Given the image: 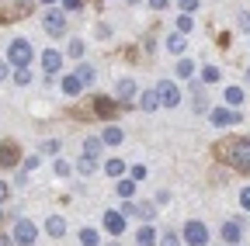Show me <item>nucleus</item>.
I'll use <instances>...</instances> for the list:
<instances>
[{
    "instance_id": "f257e3e1",
    "label": "nucleus",
    "mask_w": 250,
    "mask_h": 246,
    "mask_svg": "<svg viewBox=\"0 0 250 246\" xmlns=\"http://www.w3.org/2000/svg\"><path fill=\"white\" fill-rule=\"evenodd\" d=\"M7 63H11L14 70H24V66L31 63V45H28V38H14V42L7 45Z\"/></svg>"
},
{
    "instance_id": "f03ea898",
    "label": "nucleus",
    "mask_w": 250,
    "mask_h": 246,
    "mask_svg": "<svg viewBox=\"0 0 250 246\" xmlns=\"http://www.w3.org/2000/svg\"><path fill=\"white\" fill-rule=\"evenodd\" d=\"M226 152H229V163H233L236 170H250V139H236V142H229Z\"/></svg>"
},
{
    "instance_id": "7ed1b4c3",
    "label": "nucleus",
    "mask_w": 250,
    "mask_h": 246,
    "mask_svg": "<svg viewBox=\"0 0 250 246\" xmlns=\"http://www.w3.org/2000/svg\"><path fill=\"white\" fill-rule=\"evenodd\" d=\"M156 97H160L164 108H177L181 104V90H177L174 80H160V83H156Z\"/></svg>"
},
{
    "instance_id": "20e7f679",
    "label": "nucleus",
    "mask_w": 250,
    "mask_h": 246,
    "mask_svg": "<svg viewBox=\"0 0 250 246\" xmlns=\"http://www.w3.org/2000/svg\"><path fill=\"white\" fill-rule=\"evenodd\" d=\"M42 28H45L49 35H62V32H66V14L56 11V7H49V11L42 14Z\"/></svg>"
},
{
    "instance_id": "39448f33",
    "label": "nucleus",
    "mask_w": 250,
    "mask_h": 246,
    "mask_svg": "<svg viewBox=\"0 0 250 246\" xmlns=\"http://www.w3.org/2000/svg\"><path fill=\"white\" fill-rule=\"evenodd\" d=\"M35 236H39L35 222H28V219H18V222H14V243H18V246H31V243H35Z\"/></svg>"
},
{
    "instance_id": "423d86ee",
    "label": "nucleus",
    "mask_w": 250,
    "mask_h": 246,
    "mask_svg": "<svg viewBox=\"0 0 250 246\" xmlns=\"http://www.w3.org/2000/svg\"><path fill=\"white\" fill-rule=\"evenodd\" d=\"M184 243H188V246H205V243H208V229H205L202 222H188V226H184Z\"/></svg>"
},
{
    "instance_id": "0eeeda50",
    "label": "nucleus",
    "mask_w": 250,
    "mask_h": 246,
    "mask_svg": "<svg viewBox=\"0 0 250 246\" xmlns=\"http://www.w3.org/2000/svg\"><path fill=\"white\" fill-rule=\"evenodd\" d=\"M208 118H212V125H223V129L226 125H240V111H229V108H215Z\"/></svg>"
},
{
    "instance_id": "6e6552de",
    "label": "nucleus",
    "mask_w": 250,
    "mask_h": 246,
    "mask_svg": "<svg viewBox=\"0 0 250 246\" xmlns=\"http://www.w3.org/2000/svg\"><path fill=\"white\" fill-rule=\"evenodd\" d=\"M219 236H223V243H240V236H243V226L240 222H223V232H219Z\"/></svg>"
},
{
    "instance_id": "1a4fd4ad",
    "label": "nucleus",
    "mask_w": 250,
    "mask_h": 246,
    "mask_svg": "<svg viewBox=\"0 0 250 246\" xmlns=\"http://www.w3.org/2000/svg\"><path fill=\"white\" fill-rule=\"evenodd\" d=\"M59 66H62V56L52 52V49H45V52H42V70H45V73H59Z\"/></svg>"
},
{
    "instance_id": "9d476101",
    "label": "nucleus",
    "mask_w": 250,
    "mask_h": 246,
    "mask_svg": "<svg viewBox=\"0 0 250 246\" xmlns=\"http://www.w3.org/2000/svg\"><path fill=\"white\" fill-rule=\"evenodd\" d=\"M104 229L115 232V236L125 232V215H122V211H108V215H104Z\"/></svg>"
},
{
    "instance_id": "9b49d317",
    "label": "nucleus",
    "mask_w": 250,
    "mask_h": 246,
    "mask_svg": "<svg viewBox=\"0 0 250 246\" xmlns=\"http://www.w3.org/2000/svg\"><path fill=\"white\" fill-rule=\"evenodd\" d=\"M21 156H18V146H11V142H0V167H14Z\"/></svg>"
},
{
    "instance_id": "f8f14e48",
    "label": "nucleus",
    "mask_w": 250,
    "mask_h": 246,
    "mask_svg": "<svg viewBox=\"0 0 250 246\" xmlns=\"http://www.w3.org/2000/svg\"><path fill=\"white\" fill-rule=\"evenodd\" d=\"M80 90H83V83H80V76H77V73L62 76V94H66V97H77Z\"/></svg>"
},
{
    "instance_id": "ddd939ff",
    "label": "nucleus",
    "mask_w": 250,
    "mask_h": 246,
    "mask_svg": "<svg viewBox=\"0 0 250 246\" xmlns=\"http://www.w3.org/2000/svg\"><path fill=\"white\" fill-rule=\"evenodd\" d=\"M115 94H118V101H129V97H136V83H132L129 76H125V80H118Z\"/></svg>"
},
{
    "instance_id": "4468645a",
    "label": "nucleus",
    "mask_w": 250,
    "mask_h": 246,
    "mask_svg": "<svg viewBox=\"0 0 250 246\" xmlns=\"http://www.w3.org/2000/svg\"><path fill=\"white\" fill-rule=\"evenodd\" d=\"M139 108H143V111H156V108H160V97H156V90H146V94L139 97Z\"/></svg>"
},
{
    "instance_id": "2eb2a0df",
    "label": "nucleus",
    "mask_w": 250,
    "mask_h": 246,
    "mask_svg": "<svg viewBox=\"0 0 250 246\" xmlns=\"http://www.w3.org/2000/svg\"><path fill=\"white\" fill-rule=\"evenodd\" d=\"M45 232H49V236H66V222H62L59 215H52V219L45 222Z\"/></svg>"
},
{
    "instance_id": "dca6fc26",
    "label": "nucleus",
    "mask_w": 250,
    "mask_h": 246,
    "mask_svg": "<svg viewBox=\"0 0 250 246\" xmlns=\"http://www.w3.org/2000/svg\"><path fill=\"white\" fill-rule=\"evenodd\" d=\"M167 49H170L174 56H181V52L188 49V42H184V35H181V32H174V35L167 38Z\"/></svg>"
},
{
    "instance_id": "f3484780",
    "label": "nucleus",
    "mask_w": 250,
    "mask_h": 246,
    "mask_svg": "<svg viewBox=\"0 0 250 246\" xmlns=\"http://www.w3.org/2000/svg\"><path fill=\"white\" fill-rule=\"evenodd\" d=\"M136 243H139V246H153V243H156V232H153V226H143V229L136 232Z\"/></svg>"
},
{
    "instance_id": "a211bd4d",
    "label": "nucleus",
    "mask_w": 250,
    "mask_h": 246,
    "mask_svg": "<svg viewBox=\"0 0 250 246\" xmlns=\"http://www.w3.org/2000/svg\"><path fill=\"white\" fill-rule=\"evenodd\" d=\"M77 170H80L83 177H90L94 170H98V160H94V156H87V152H83V156H80V163H77Z\"/></svg>"
},
{
    "instance_id": "6ab92c4d",
    "label": "nucleus",
    "mask_w": 250,
    "mask_h": 246,
    "mask_svg": "<svg viewBox=\"0 0 250 246\" xmlns=\"http://www.w3.org/2000/svg\"><path fill=\"white\" fill-rule=\"evenodd\" d=\"M101 149H104V139H94V135L83 139V152H87V156H98Z\"/></svg>"
},
{
    "instance_id": "aec40b11",
    "label": "nucleus",
    "mask_w": 250,
    "mask_h": 246,
    "mask_svg": "<svg viewBox=\"0 0 250 246\" xmlns=\"http://www.w3.org/2000/svg\"><path fill=\"white\" fill-rule=\"evenodd\" d=\"M101 139H104V146H118V142H122V129H118V125H108Z\"/></svg>"
},
{
    "instance_id": "412c9836",
    "label": "nucleus",
    "mask_w": 250,
    "mask_h": 246,
    "mask_svg": "<svg viewBox=\"0 0 250 246\" xmlns=\"http://www.w3.org/2000/svg\"><path fill=\"white\" fill-rule=\"evenodd\" d=\"M223 97H226V104L240 108V104H243V90H240V87H226V94H223Z\"/></svg>"
},
{
    "instance_id": "4be33fe9",
    "label": "nucleus",
    "mask_w": 250,
    "mask_h": 246,
    "mask_svg": "<svg viewBox=\"0 0 250 246\" xmlns=\"http://www.w3.org/2000/svg\"><path fill=\"white\" fill-rule=\"evenodd\" d=\"M132 194H136V180H118V198L129 201Z\"/></svg>"
},
{
    "instance_id": "5701e85b",
    "label": "nucleus",
    "mask_w": 250,
    "mask_h": 246,
    "mask_svg": "<svg viewBox=\"0 0 250 246\" xmlns=\"http://www.w3.org/2000/svg\"><path fill=\"white\" fill-rule=\"evenodd\" d=\"M191 73H195V63H191V59H184V56H181V63H177V76H181V80H188Z\"/></svg>"
},
{
    "instance_id": "b1692460",
    "label": "nucleus",
    "mask_w": 250,
    "mask_h": 246,
    "mask_svg": "<svg viewBox=\"0 0 250 246\" xmlns=\"http://www.w3.org/2000/svg\"><path fill=\"white\" fill-rule=\"evenodd\" d=\"M104 173H108V177H122V173H125V163H122V160H108V163H104Z\"/></svg>"
},
{
    "instance_id": "393cba45",
    "label": "nucleus",
    "mask_w": 250,
    "mask_h": 246,
    "mask_svg": "<svg viewBox=\"0 0 250 246\" xmlns=\"http://www.w3.org/2000/svg\"><path fill=\"white\" fill-rule=\"evenodd\" d=\"M77 76H80V83H83V87H87V83H94V66H87V63H83V66H77Z\"/></svg>"
},
{
    "instance_id": "a878e982",
    "label": "nucleus",
    "mask_w": 250,
    "mask_h": 246,
    "mask_svg": "<svg viewBox=\"0 0 250 246\" xmlns=\"http://www.w3.org/2000/svg\"><path fill=\"white\" fill-rule=\"evenodd\" d=\"M219 76H223V73H219V66H205V70H202V80H205V83H219Z\"/></svg>"
},
{
    "instance_id": "bb28decb",
    "label": "nucleus",
    "mask_w": 250,
    "mask_h": 246,
    "mask_svg": "<svg viewBox=\"0 0 250 246\" xmlns=\"http://www.w3.org/2000/svg\"><path fill=\"white\" fill-rule=\"evenodd\" d=\"M80 243L83 246H98V232H94V229H80Z\"/></svg>"
},
{
    "instance_id": "cd10ccee",
    "label": "nucleus",
    "mask_w": 250,
    "mask_h": 246,
    "mask_svg": "<svg viewBox=\"0 0 250 246\" xmlns=\"http://www.w3.org/2000/svg\"><path fill=\"white\" fill-rule=\"evenodd\" d=\"M153 211H156V208H153L149 201H143V205H136V215H139V219H153Z\"/></svg>"
},
{
    "instance_id": "c85d7f7f",
    "label": "nucleus",
    "mask_w": 250,
    "mask_h": 246,
    "mask_svg": "<svg viewBox=\"0 0 250 246\" xmlns=\"http://www.w3.org/2000/svg\"><path fill=\"white\" fill-rule=\"evenodd\" d=\"M94 108H98L101 114H115V104H111V101H104V97H98V101H94Z\"/></svg>"
},
{
    "instance_id": "c756f323",
    "label": "nucleus",
    "mask_w": 250,
    "mask_h": 246,
    "mask_svg": "<svg viewBox=\"0 0 250 246\" xmlns=\"http://www.w3.org/2000/svg\"><path fill=\"white\" fill-rule=\"evenodd\" d=\"M177 32H181V35L191 32V18H188V14H177Z\"/></svg>"
},
{
    "instance_id": "7c9ffc66",
    "label": "nucleus",
    "mask_w": 250,
    "mask_h": 246,
    "mask_svg": "<svg viewBox=\"0 0 250 246\" xmlns=\"http://www.w3.org/2000/svg\"><path fill=\"white\" fill-rule=\"evenodd\" d=\"M177 4H181V11H184V14H191V11L198 7V0H177Z\"/></svg>"
},
{
    "instance_id": "2f4dec72",
    "label": "nucleus",
    "mask_w": 250,
    "mask_h": 246,
    "mask_svg": "<svg viewBox=\"0 0 250 246\" xmlns=\"http://www.w3.org/2000/svg\"><path fill=\"white\" fill-rule=\"evenodd\" d=\"M70 56L80 59V56H83V42H70Z\"/></svg>"
},
{
    "instance_id": "473e14b6",
    "label": "nucleus",
    "mask_w": 250,
    "mask_h": 246,
    "mask_svg": "<svg viewBox=\"0 0 250 246\" xmlns=\"http://www.w3.org/2000/svg\"><path fill=\"white\" fill-rule=\"evenodd\" d=\"M14 80L24 87V83H31V73H28V70H18V73H14Z\"/></svg>"
},
{
    "instance_id": "72a5a7b5",
    "label": "nucleus",
    "mask_w": 250,
    "mask_h": 246,
    "mask_svg": "<svg viewBox=\"0 0 250 246\" xmlns=\"http://www.w3.org/2000/svg\"><path fill=\"white\" fill-rule=\"evenodd\" d=\"M240 208H247V211H250V188H243V191H240Z\"/></svg>"
},
{
    "instance_id": "f704fd0d",
    "label": "nucleus",
    "mask_w": 250,
    "mask_h": 246,
    "mask_svg": "<svg viewBox=\"0 0 250 246\" xmlns=\"http://www.w3.org/2000/svg\"><path fill=\"white\" fill-rule=\"evenodd\" d=\"M56 173L66 177V173H70V163H66V160H56Z\"/></svg>"
},
{
    "instance_id": "c9c22d12",
    "label": "nucleus",
    "mask_w": 250,
    "mask_h": 246,
    "mask_svg": "<svg viewBox=\"0 0 250 246\" xmlns=\"http://www.w3.org/2000/svg\"><path fill=\"white\" fill-rule=\"evenodd\" d=\"M62 11H80V0H59Z\"/></svg>"
},
{
    "instance_id": "e433bc0d",
    "label": "nucleus",
    "mask_w": 250,
    "mask_h": 246,
    "mask_svg": "<svg viewBox=\"0 0 250 246\" xmlns=\"http://www.w3.org/2000/svg\"><path fill=\"white\" fill-rule=\"evenodd\" d=\"M146 177V167H132V180H143Z\"/></svg>"
},
{
    "instance_id": "4c0bfd02",
    "label": "nucleus",
    "mask_w": 250,
    "mask_h": 246,
    "mask_svg": "<svg viewBox=\"0 0 250 246\" xmlns=\"http://www.w3.org/2000/svg\"><path fill=\"white\" fill-rule=\"evenodd\" d=\"M149 7H153V11H164V7H167V0H149Z\"/></svg>"
},
{
    "instance_id": "58836bf2",
    "label": "nucleus",
    "mask_w": 250,
    "mask_h": 246,
    "mask_svg": "<svg viewBox=\"0 0 250 246\" xmlns=\"http://www.w3.org/2000/svg\"><path fill=\"white\" fill-rule=\"evenodd\" d=\"M160 246H177V236H164V239H160Z\"/></svg>"
},
{
    "instance_id": "ea45409f",
    "label": "nucleus",
    "mask_w": 250,
    "mask_h": 246,
    "mask_svg": "<svg viewBox=\"0 0 250 246\" xmlns=\"http://www.w3.org/2000/svg\"><path fill=\"white\" fill-rule=\"evenodd\" d=\"M4 201H7V184L0 180V205H4Z\"/></svg>"
},
{
    "instance_id": "a19ab883",
    "label": "nucleus",
    "mask_w": 250,
    "mask_h": 246,
    "mask_svg": "<svg viewBox=\"0 0 250 246\" xmlns=\"http://www.w3.org/2000/svg\"><path fill=\"white\" fill-rule=\"evenodd\" d=\"M0 246H14V239L11 236H0Z\"/></svg>"
},
{
    "instance_id": "79ce46f5",
    "label": "nucleus",
    "mask_w": 250,
    "mask_h": 246,
    "mask_svg": "<svg viewBox=\"0 0 250 246\" xmlns=\"http://www.w3.org/2000/svg\"><path fill=\"white\" fill-rule=\"evenodd\" d=\"M7 76V63H4V59H0V80H4Z\"/></svg>"
},
{
    "instance_id": "37998d69",
    "label": "nucleus",
    "mask_w": 250,
    "mask_h": 246,
    "mask_svg": "<svg viewBox=\"0 0 250 246\" xmlns=\"http://www.w3.org/2000/svg\"><path fill=\"white\" fill-rule=\"evenodd\" d=\"M243 24H247V28H250V11H247V14H243Z\"/></svg>"
},
{
    "instance_id": "c03bdc74",
    "label": "nucleus",
    "mask_w": 250,
    "mask_h": 246,
    "mask_svg": "<svg viewBox=\"0 0 250 246\" xmlns=\"http://www.w3.org/2000/svg\"><path fill=\"white\" fill-rule=\"evenodd\" d=\"M42 4H49V7H52V4H56V0H42Z\"/></svg>"
},
{
    "instance_id": "a18cd8bd",
    "label": "nucleus",
    "mask_w": 250,
    "mask_h": 246,
    "mask_svg": "<svg viewBox=\"0 0 250 246\" xmlns=\"http://www.w3.org/2000/svg\"><path fill=\"white\" fill-rule=\"evenodd\" d=\"M125 4H139V0H125Z\"/></svg>"
},
{
    "instance_id": "49530a36",
    "label": "nucleus",
    "mask_w": 250,
    "mask_h": 246,
    "mask_svg": "<svg viewBox=\"0 0 250 246\" xmlns=\"http://www.w3.org/2000/svg\"><path fill=\"white\" fill-rule=\"evenodd\" d=\"M0 219H4V208H0Z\"/></svg>"
},
{
    "instance_id": "de8ad7c7",
    "label": "nucleus",
    "mask_w": 250,
    "mask_h": 246,
    "mask_svg": "<svg viewBox=\"0 0 250 246\" xmlns=\"http://www.w3.org/2000/svg\"><path fill=\"white\" fill-rule=\"evenodd\" d=\"M247 80H250V70H247Z\"/></svg>"
},
{
    "instance_id": "09e8293b",
    "label": "nucleus",
    "mask_w": 250,
    "mask_h": 246,
    "mask_svg": "<svg viewBox=\"0 0 250 246\" xmlns=\"http://www.w3.org/2000/svg\"><path fill=\"white\" fill-rule=\"evenodd\" d=\"M111 246H122V243H111Z\"/></svg>"
}]
</instances>
